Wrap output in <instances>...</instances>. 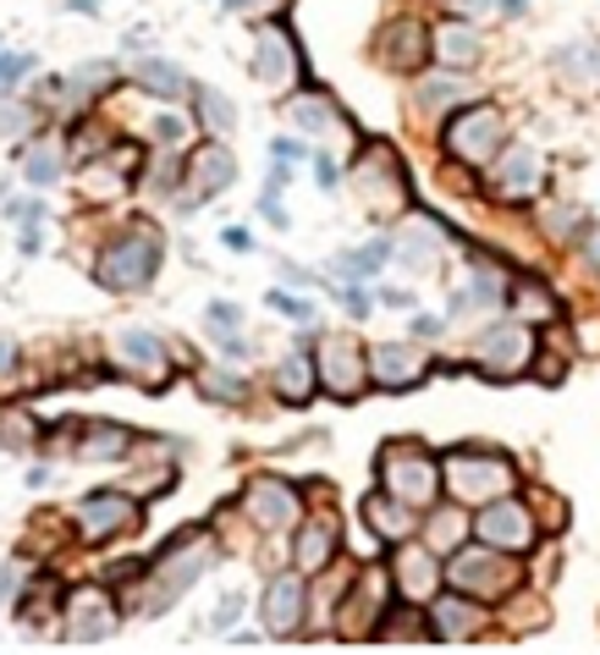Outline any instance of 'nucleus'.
<instances>
[{
	"label": "nucleus",
	"instance_id": "obj_1",
	"mask_svg": "<svg viewBox=\"0 0 600 655\" xmlns=\"http://www.w3.org/2000/svg\"><path fill=\"white\" fill-rule=\"evenodd\" d=\"M154 270H160V243H154V232H128V237H116L105 254H100V265H94V282L105 287V293H144L154 282Z\"/></svg>",
	"mask_w": 600,
	"mask_h": 655
},
{
	"label": "nucleus",
	"instance_id": "obj_2",
	"mask_svg": "<svg viewBox=\"0 0 600 655\" xmlns=\"http://www.w3.org/2000/svg\"><path fill=\"white\" fill-rule=\"evenodd\" d=\"M380 480L386 491L408 506H430L436 501V485H441V463L419 447V441H397L380 452Z\"/></svg>",
	"mask_w": 600,
	"mask_h": 655
},
{
	"label": "nucleus",
	"instance_id": "obj_3",
	"mask_svg": "<svg viewBox=\"0 0 600 655\" xmlns=\"http://www.w3.org/2000/svg\"><path fill=\"white\" fill-rule=\"evenodd\" d=\"M441 144H447L451 161L490 165L501 150H507V122H501V111H496V105H468L462 116H451V122H447Z\"/></svg>",
	"mask_w": 600,
	"mask_h": 655
},
{
	"label": "nucleus",
	"instance_id": "obj_4",
	"mask_svg": "<svg viewBox=\"0 0 600 655\" xmlns=\"http://www.w3.org/2000/svg\"><path fill=\"white\" fill-rule=\"evenodd\" d=\"M441 474H447L451 495H462V501H490V495H507L512 491V463L507 458H496V452H451L447 463H441Z\"/></svg>",
	"mask_w": 600,
	"mask_h": 655
},
{
	"label": "nucleus",
	"instance_id": "obj_5",
	"mask_svg": "<svg viewBox=\"0 0 600 655\" xmlns=\"http://www.w3.org/2000/svg\"><path fill=\"white\" fill-rule=\"evenodd\" d=\"M254 78L265 94H293L303 83V50L298 39L282 28V22H265L260 28V44H254Z\"/></svg>",
	"mask_w": 600,
	"mask_h": 655
},
{
	"label": "nucleus",
	"instance_id": "obj_6",
	"mask_svg": "<svg viewBox=\"0 0 600 655\" xmlns=\"http://www.w3.org/2000/svg\"><path fill=\"white\" fill-rule=\"evenodd\" d=\"M474 364H479V375H490V380L523 375V369L535 364V330H529V320H501L496 330H485Z\"/></svg>",
	"mask_w": 600,
	"mask_h": 655
},
{
	"label": "nucleus",
	"instance_id": "obj_7",
	"mask_svg": "<svg viewBox=\"0 0 600 655\" xmlns=\"http://www.w3.org/2000/svg\"><path fill=\"white\" fill-rule=\"evenodd\" d=\"M474 534L490 545V551H529L535 545V512L512 495H490L485 512L474 518Z\"/></svg>",
	"mask_w": 600,
	"mask_h": 655
},
{
	"label": "nucleus",
	"instance_id": "obj_8",
	"mask_svg": "<svg viewBox=\"0 0 600 655\" xmlns=\"http://www.w3.org/2000/svg\"><path fill=\"white\" fill-rule=\"evenodd\" d=\"M314 375L325 380V391H330V397L353 402V397L364 391V352H358V341H347V336H325V330H319V347H314Z\"/></svg>",
	"mask_w": 600,
	"mask_h": 655
},
{
	"label": "nucleus",
	"instance_id": "obj_9",
	"mask_svg": "<svg viewBox=\"0 0 600 655\" xmlns=\"http://www.w3.org/2000/svg\"><path fill=\"white\" fill-rule=\"evenodd\" d=\"M139 518H144L139 501L122 491H94L89 501H78V534H83L89 545H105V540L139 529Z\"/></svg>",
	"mask_w": 600,
	"mask_h": 655
},
{
	"label": "nucleus",
	"instance_id": "obj_10",
	"mask_svg": "<svg viewBox=\"0 0 600 655\" xmlns=\"http://www.w3.org/2000/svg\"><path fill=\"white\" fill-rule=\"evenodd\" d=\"M111 364H116L122 375L144 380L150 391H160V386H165V375H171V358H165L160 336H150V330H128V326L111 336Z\"/></svg>",
	"mask_w": 600,
	"mask_h": 655
},
{
	"label": "nucleus",
	"instance_id": "obj_11",
	"mask_svg": "<svg viewBox=\"0 0 600 655\" xmlns=\"http://www.w3.org/2000/svg\"><path fill=\"white\" fill-rule=\"evenodd\" d=\"M232 182H237V161H232L226 144H204V150H193V161H187V182H182V209H199L204 198L226 193Z\"/></svg>",
	"mask_w": 600,
	"mask_h": 655
},
{
	"label": "nucleus",
	"instance_id": "obj_12",
	"mask_svg": "<svg viewBox=\"0 0 600 655\" xmlns=\"http://www.w3.org/2000/svg\"><path fill=\"white\" fill-rule=\"evenodd\" d=\"M391 584L408 606H430V595L441 590V556L425 551V545H403L391 556Z\"/></svg>",
	"mask_w": 600,
	"mask_h": 655
},
{
	"label": "nucleus",
	"instance_id": "obj_13",
	"mask_svg": "<svg viewBox=\"0 0 600 655\" xmlns=\"http://www.w3.org/2000/svg\"><path fill=\"white\" fill-rule=\"evenodd\" d=\"M116 634V606L105 590H72L67 595V639L72 645H100Z\"/></svg>",
	"mask_w": 600,
	"mask_h": 655
},
{
	"label": "nucleus",
	"instance_id": "obj_14",
	"mask_svg": "<svg viewBox=\"0 0 600 655\" xmlns=\"http://www.w3.org/2000/svg\"><path fill=\"white\" fill-rule=\"evenodd\" d=\"M243 512L265 529V534H282V529H293L303 512L298 491L287 485V480H254L248 491H243Z\"/></svg>",
	"mask_w": 600,
	"mask_h": 655
},
{
	"label": "nucleus",
	"instance_id": "obj_15",
	"mask_svg": "<svg viewBox=\"0 0 600 655\" xmlns=\"http://www.w3.org/2000/svg\"><path fill=\"white\" fill-rule=\"evenodd\" d=\"M447 579L457 590H474V595H501V590H512V567L501 562V556H490V551H451V567Z\"/></svg>",
	"mask_w": 600,
	"mask_h": 655
},
{
	"label": "nucleus",
	"instance_id": "obj_16",
	"mask_svg": "<svg viewBox=\"0 0 600 655\" xmlns=\"http://www.w3.org/2000/svg\"><path fill=\"white\" fill-rule=\"evenodd\" d=\"M204 562H210V545H204V534L171 540V545H165V556H160V567H154V579H160V601L182 595V590H187V584L204 573Z\"/></svg>",
	"mask_w": 600,
	"mask_h": 655
},
{
	"label": "nucleus",
	"instance_id": "obj_17",
	"mask_svg": "<svg viewBox=\"0 0 600 655\" xmlns=\"http://www.w3.org/2000/svg\"><path fill=\"white\" fill-rule=\"evenodd\" d=\"M425 369H430V352L425 347H414V341H380L375 352H369V375L380 380V386H419L425 380Z\"/></svg>",
	"mask_w": 600,
	"mask_h": 655
},
{
	"label": "nucleus",
	"instance_id": "obj_18",
	"mask_svg": "<svg viewBox=\"0 0 600 655\" xmlns=\"http://www.w3.org/2000/svg\"><path fill=\"white\" fill-rule=\"evenodd\" d=\"M386 590H391V579H386L380 567H369V573L358 579V590H347V606H342V634H353V639L375 634V623H380V612H386Z\"/></svg>",
	"mask_w": 600,
	"mask_h": 655
},
{
	"label": "nucleus",
	"instance_id": "obj_19",
	"mask_svg": "<svg viewBox=\"0 0 600 655\" xmlns=\"http://www.w3.org/2000/svg\"><path fill=\"white\" fill-rule=\"evenodd\" d=\"M490 165H496V193H501V198H535L540 182H546V161H540V150H529V144L501 150Z\"/></svg>",
	"mask_w": 600,
	"mask_h": 655
},
{
	"label": "nucleus",
	"instance_id": "obj_20",
	"mask_svg": "<svg viewBox=\"0 0 600 655\" xmlns=\"http://www.w3.org/2000/svg\"><path fill=\"white\" fill-rule=\"evenodd\" d=\"M303 595H308V590H303L298 573H282V579H271V584H265V606H260V617H265V628H271V634H282V639H287V634H298V628H303V606H308Z\"/></svg>",
	"mask_w": 600,
	"mask_h": 655
},
{
	"label": "nucleus",
	"instance_id": "obj_21",
	"mask_svg": "<svg viewBox=\"0 0 600 655\" xmlns=\"http://www.w3.org/2000/svg\"><path fill=\"white\" fill-rule=\"evenodd\" d=\"M430 55L441 66H451V72H468L485 55V39H479V28H468V17H451V22H441L430 33Z\"/></svg>",
	"mask_w": 600,
	"mask_h": 655
},
{
	"label": "nucleus",
	"instance_id": "obj_22",
	"mask_svg": "<svg viewBox=\"0 0 600 655\" xmlns=\"http://www.w3.org/2000/svg\"><path fill=\"white\" fill-rule=\"evenodd\" d=\"M425 55H430V39H425L419 22H391V28H386V39H380V61H386V66H397V72H419Z\"/></svg>",
	"mask_w": 600,
	"mask_h": 655
},
{
	"label": "nucleus",
	"instance_id": "obj_23",
	"mask_svg": "<svg viewBox=\"0 0 600 655\" xmlns=\"http://www.w3.org/2000/svg\"><path fill=\"white\" fill-rule=\"evenodd\" d=\"M364 523H369L380 540H408V534L419 529V518L408 512V501H397L391 491L364 495Z\"/></svg>",
	"mask_w": 600,
	"mask_h": 655
},
{
	"label": "nucleus",
	"instance_id": "obj_24",
	"mask_svg": "<svg viewBox=\"0 0 600 655\" xmlns=\"http://www.w3.org/2000/svg\"><path fill=\"white\" fill-rule=\"evenodd\" d=\"M430 617H436V634H441V645H462L474 628H485V612L479 606H462V601H436L430 595Z\"/></svg>",
	"mask_w": 600,
	"mask_h": 655
},
{
	"label": "nucleus",
	"instance_id": "obj_25",
	"mask_svg": "<svg viewBox=\"0 0 600 655\" xmlns=\"http://www.w3.org/2000/svg\"><path fill=\"white\" fill-rule=\"evenodd\" d=\"M319 391V375H314V358L308 352H287L276 364V397L282 402H308Z\"/></svg>",
	"mask_w": 600,
	"mask_h": 655
},
{
	"label": "nucleus",
	"instance_id": "obj_26",
	"mask_svg": "<svg viewBox=\"0 0 600 655\" xmlns=\"http://www.w3.org/2000/svg\"><path fill=\"white\" fill-rule=\"evenodd\" d=\"M551 66H557L562 83H573V89H600V44L596 39H584V44H573V50H557Z\"/></svg>",
	"mask_w": 600,
	"mask_h": 655
},
{
	"label": "nucleus",
	"instance_id": "obj_27",
	"mask_svg": "<svg viewBox=\"0 0 600 655\" xmlns=\"http://www.w3.org/2000/svg\"><path fill=\"white\" fill-rule=\"evenodd\" d=\"M133 83L150 89V94H160V100H187V94H193L187 72L171 66V61H139V66H133Z\"/></svg>",
	"mask_w": 600,
	"mask_h": 655
},
{
	"label": "nucleus",
	"instance_id": "obj_28",
	"mask_svg": "<svg viewBox=\"0 0 600 655\" xmlns=\"http://www.w3.org/2000/svg\"><path fill=\"white\" fill-rule=\"evenodd\" d=\"M128 447H133V436H128L122 424H111V419L83 424V436H78V458H89V463H100V458H122Z\"/></svg>",
	"mask_w": 600,
	"mask_h": 655
},
{
	"label": "nucleus",
	"instance_id": "obj_29",
	"mask_svg": "<svg viewBox=\"0 0 600 655\" xmlns=\"http://www.w3.org/2000/svg\"><path fill=\"white\" fill-rule=\"evenodd\" d=\"M287 116L298 122L303 133H314V139H319V133H330V127H336V100H330L325 89H314V94H298V100L287 105Z\"/></svg>",
	"mask_w": 600,
	"mask_h": 655
},
{
	"label": "nucleus",
	"instance_id": "obj_30",
	"mask_svg": "<svg viewBox=\"0 0 600 655\" xmlns=\"http://www.w3.org/2000/svg\"><path fill=\"white\" fill-rule=\"evenodd\" d=\"M330 556H336V529L325 518H314L298 534V567L303 573H319V567H330Z\"/></svg>",
	"mask_w": 600,
	"mask_h": 655
},
{
	"label": "nucleus",
	"instance_id": "obj_31",
	"mask_svg": "<svg viewBox=\"0 0 600 655\" xmlns=\"http://www.w3.org/2000/svg\"><path fill=\"white\" fill-rule=\"evenodd\" d=\"M193 100H199V111H204V127H210V133H232V127H237V111H232V100H226V94H215V89H193Z\"/></svg>",
	"mask_w": 600,
	"mask_h": 655
},
{
	"label": "nucleus",
	"instance_id": "obj_32",
	"mask_svg": "<svg viewBox=\"0 0 600 655\" xmlns=\"http://www.w3.org/2000/svg\"><path fill=\"white\" fill-rule=\"evenodd\" d=\"M512 298H518V315H523V320H551V315H557V298H546L540 282H518Z\"/></svg>",
	"mask_w": 600,
	"mask_h": 655
},
{
	"label": "nucleus",
	"instance_id": "obj_33",
	"mask_svg": "<svg viewBox=\"0 0 600 655\" xmlns=\"http://www.w3.org/2000/svg\"><path fill=\"white\" fill-rule=\"evenodd\" d=\"M425 534H430V540H436V545H441V551H457V545H462V534H468V523H462V518H457V512H451V506H441V512H436V518H430V523H425Z\"/></svg>",
	"mask_w": 600,
	"mask_h": 655
},
{
	"label": "nucleus",
	"instance_id": "obj_34",
	"mask_svg": "<svg viewBox=\"0 0 600 655\" xmlns=\"http://www.w3.org/2000/svg\"><path fill=\"white\" fill-rule=\"evenodd\" d=\"M111 78H116L111 61H83V66L67 78V89H72V94H100V89H111Z\"/></svg>",
	"mask_w": 600,
	"mask_h": 655
},
{
	"label": "nucleus",
	"instance_id": "obj_35",
	"mask_svg": "<svg viewBox=\"0 0 600 655\" xmlns=\"http://www.w3.org/2000/svg\"><path fill=\"white\" fill-rule=\"evenodd\" d=\"M22 171H28V182L50 187V182L61 176V150H55V144H39V150L28 155V165H22Z\"/></svg>",
	"mask_w": 600,
	"mask_h": 655
},
{
	"label": "nucleus",
	"instance_id": "obj_36",
	"mask_svg": "<svg viewBox=\"0 0 600 655\" xmlns=\"http://www.w3.org/2000/svg\"><path fill=\"white\" fill-rule=\"evenodd\" d=\"M386 254H391L386 243H369L364 254H342V270H347V276H369V270H380V265H386Z\"/></svg>",
	"mask_w": 600,
	"mask_h": 655
},
{
	"label": "nucleus",
	"instance_id": "obj_37",
	"mask_svg": "<svg viewBox=\"0 0 600 655\" xmlns=\"http://www.w3.org/2000/svg\"><path fill=\"white\" fill-rule=\"evenodd\" d=\"M0 436H6L11 452H28V447H33V419H28V413H6V430H0Z\"/></svg>",
	"mask_w": 600,
	"mask_h": 655
},
{
	"label": "nucleus",
	"instance_id": "obj_38",
	"mask_svg": "<svg viewBox=\"0 0 600 655\" xmlns=\"http://www.w3.org/2000/svg\"><path fill=\"white\" fill-rule=\"evenodd\" d=\"M462 94H468V83H441V78H430V83L419 89L425 105H451V100H462Z\"/></svg>",
	"mask_w": 600,
	"mask_h": 655
},
{
	"label": "nucleus",
	"instance_id": "obj_39",
	"mask_svg": "<svg viewBox=\"0 0 600 655\" xmlns=\"http://www.w3.org/2000/svg\"><path fill=\"white\" fill-rule=\"evenodd\" d=\"M237 612H243V595H237V590H226V595L215 601L210 623H215V628H232V623H237Z\"/></svg>",
	"mask_w": 600,
	"mask_h": 655
},
{
	"label": "nucleus",
	"instance_id": "obj_40",
	"mask_svg": "<svg viewBox=\"0 0 600 655\" xmlns=\"http://www.w3.org/2000/svg\"><path fill=\"white\" fill-rule=\"evenodd\" d=\"M33 61L28 55H0V94H11L17 83H22V72H28Z\"/></svg>",
	"mask_w": 600,
	"mask_h": 655
},
{
	"label": "nucleus",
	"instance_id": "obj_41",
	"mask_svg": "<svg viewBox=\"0 0 600 655\" xmlns=\"http://www.w3.org/2000/svg\"><path fill=\"white\" fill-rule=\"evenodd\" d=\"M154 139H160V144H182V139H187V116H160Z\"/></svg>",
	"mask_w": 600,
	"mask_h": 655
},
{
	"label": "nucleus",
	"instance_id": "obj_42",
	"mask_svg": "<svg viewBox=\"0 0 600 655\" xmlns=\"http://www.w3.org/2000/svg\"><path fill=\"white\" fill-rule=\"evenodd\" d=\"M568 226H579V209L568 215V209H546V232L551 237H568Z\"/></svg>",
	"mask_w": 600,
	"mask_h": 655
},
{
	"label": "nucleus",
	"instance_id": "obj_43",
	"mask_svg": "<svg viewBox=\"0 0 600 655\" xmlns=\"http://www.w3.org/2000/svg\"><path fill=\"white\" fill-rule=\"evenodd\" d=\"M447 11H457V17H490L496 0H447Z\"/></svg>",
	"mask_w": 600,
	"mask_h": 655
},
{
	"label": "nucleus",
	"instance_id": "obj_44",
	"mask_svg": "<svg viewBox=\"0 0 600 655\" xmlns=\"http://www.w3.org/2000/svg\"><path fill=\"white\" fill-rule=\"evenodd\" d=\"M210 326H215V330H237V309H232V304H210Z\"/></svg>",
	"mask_w": 600,
	"mask_h": 655
},
{
	"label": "nucleus",
	"instance_id": "obj_45",
	"mask_svg": "<svg viewBox=\"0 0 600 655\" xmlns=\"http://www.w3.org/2000/svg\"><path fill=\"white\" fill-rule=\"evenodd\" d=\"M342 309H347V315H358V320H364V315H369V298H364V293H358V287H347V293H342Z\"/></svg>",
	"mask_w": 600,
	"mask_h": 655
},
{
	"label": "nucleus",
	"instance_id": "obj_46",
	"mask_svg": "<svg viewBox=\"0 0 600 655\" xmlns=\"http://www.w3.org/2000/svg\"><path fill=\"white\" fill-rule=\"evenodd\" d=\"M584 254H590V265L600 270V221L590 226V237H584Z\"/></svg>",
	"mask_w": 600,
	"mask_h": 655
},
{
	"label": "nucleus",
	"instance_id": "obj_47",
	"mask_svg": "<svg viewBox=\"0 0 600 655\" xmlns=\"http://www.w3.org/2000/svg\"><path fill=\"white\" fill-rule=\"evenodd\" d=\"M11 364H17V347L0 336V375H11Z\"/></svg>",
	"mask_w": 600,
	"mask_h": 655
},
{
	"label": "nucleus",
	"instance_id": "obj_48",
	"mask_svg": "<svg viewBox=\"0 0 600 655\" xmlns=\"http://www.w3.org/2000/svg\"><path fill=\"white\" fill-rule=\"evenodd\" d=\"M226 248H237V254H248V232H237V226H232V232H226Z\"/></svg>",
	"mask_w": 600,
	"mask_h": 655
},
{
	"label": "nucleus",
	"instance_id": "obj_49",
	"mask_svg": "<svg viewBox=\"0 0 600 655\" xmlns=\"http://www.w3.org/2000/svg\"><path fill=\"white\" fill-rule=\"evenodd\" d=\"M226 6H232V11H237V6H260V11H265V6H276V11H282L287 0H226Z\"/></svg>",
	"mask_w": 600,
	"mask_h": 655
}]
</instances>
